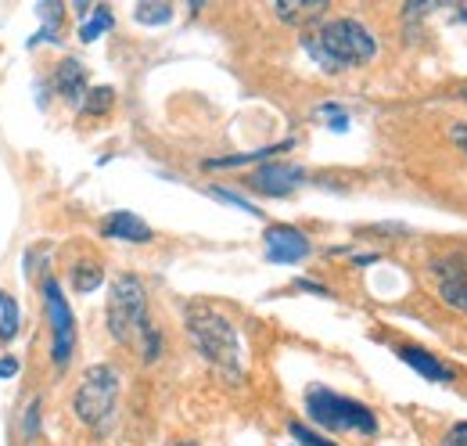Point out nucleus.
<instances>
[{"mask_svg": "<svg viewBox=\"0 0 467 446\" xmlns=\"http://www.w3.org/2000/svg\"><path fill=\"white\" fill-rule=\"evenodd\" d=\"M18 375V360L15 356H0V378H15Z\"/></svg>", "mask_w": 467, "mask_h": 446, "instance_id": "obj_26", "label": "nucleus"}, {"mask_svg": "<svg viewBox=\"0 0 467 446\" xmlns=\"http://www.w3.org/2000/svg\"><path fill=\"white\" fill-rule=\"evenodd\" d=\"M439 446H467V421L453 425V429L442 436V443H439Z\"/></svg>", "mask_w": 467, "mask_h": 446, "instance_id": "obj_25", "label": "nucleus"}, {"mask_svg": "<svg viewBox=\"0 0 467 446\" xmlns=\"http://www.w3.org/2000/svg\"><path fill=\"white\" fill-rule=\"evenodd\" d=\"M263 241H266V260L270 263H298V260L309 256V238L298 227H288V223L266 227Z\"/></svg>", "mask_w": 467, "mask_h": 446, "instance_id": "obj_8", "label": "nucleus"}, {"mask_svg": "<svg viewBox=\"0 0 467 446\" xmlns=\"http://www.w3.org/2000/svg\"><path fill=\"white\" fill-rule=\"evenodd\" d=\"M298 288H306V292H317V295H327V288H324V284H317V281H298Z\"/></svg>", "mask_w": 467, "mask_h": 446, "instance_id": "obj_28", "label": "nucleus"}, {"mask_svg": "<svg viewBox=\"0 0 467 446\" xmlns=\"http://www.w3.org/2000/svg\"><path fill=\"white\" fill-rule=\"evenodd\" d=\"M101 234H105V238H116V241H151V238H155L148 223L140 220V217H133V213H126V209L109 213V217L101 220Z\"/></svg>", "mask_w": 467, "mask_h": 446, "instance_id": "obj_10", "label": "nucleus"}, {"mask_svg": "<svg viewBox=\"0 0 467 446\" xmlns=\"http://www.w3.org/2000/svg\"><path fill=\"white\" fill-rule=\"evenodd\" d=\"M133 18H137L140 26H162V22L173 18V7H170V4H155V0H148V4H137Z\"/></svg>", "mask_w": 467, "mask_h": 446, "instance_id": "obj_16", "label": "nucleus"}, {"mask_svg": "<svg viewBox=\"0 0 467 446\" xmlns=\"http://www.w3.org/2000/svg\"><path fill=\"white\" fill-rule=\"evenodd\" d=\"M431 278L439 288V299L453 310L467 313V256L464 252H453V256H439L431 260Z\"/></svg>", "mask_w": 467, "mask_h": 446, "instance_id": "obj_7", "label": "nucleus"}, {"mask_svg": "<svg viewBox=\"0 0 467 446\" xmlns=\"http://www.w3.org/2000/svg\"><path fill=\"white\" fill-rule=\"evenodd\" d=\"M450 137L457 141V148L467 155V126H453V130H450Z\"/></svg>", "mask_w": 467, "mask_h": 446, "instance_id": "obj_27", "label": "nucleus"}, {"mask_svg": "<svg viewBox=\"0 0 467 446\" xmlns=\"http://www.w3.org/2000/svg\"><path fill=\"white\" fill-rule=\"evenodd\" d=\"M317 115H320V119H324L331 130H349V115L338 109V105H320V109H317Z\"/></svg>", "mask_w": 467, "mask_h": 446, "instance_id": "obj_21", "label": "nucleus"}, {"mask_svg": "<svg viewBox=\"0 0 467 446\" xmlns=\"http://www.w3.org/2000/svg\"><path fill=\"white\" fill-rule=\"evenodd\" d=\"M292 148V141H281V144H266V148H255V152H248V155H227V159H209L205 166L209 169H223V166H248V163H259V159H270V155H277V152H288Z\"/></svg>", "mask_w": 467, "mask_h": 446, "instance_id": "obj_14", "label": "nucleus"}, {"mask_svg": "<svg viewBox=\"0 0 467 446\" xmlns=\"http://www.w3.org/2000/svg\"><path fill=\"white\" fill-rule=\"evenodd\" d=\"M55 87H58L61 98H68V101L83 98L87 94V69H83V61L65 58L58 65V72H55Z\"/></svg>", "mask_w": 467, "mask_h": 446, "instance_id": "obj_13", "label": "nucleus"}, {"mask_svg": "<svg viewBox=\"0 0 467 446\" xmlns=\"http://www.w3.org/2000/svg\"><path fill=\"white\" fill-rule=\"evenodd\" d=\"M109 332L119 345L144 349V360L155 364L162 356V334L148 321V292L137 274H119L109 292Z\"/></svg>", "mask_w": 467, "mask_h": 446, "instance_id": "obj_1", "label": "nucleus"}, {"mask_svg": "<svg viewBox=\"0 0 467 446\" xmlns=\"http://www.w3.org/2000/svg\"><path fill=\"white\" fill-rule=\"evenodd\" d=\"M209 195H213V198H220V202H231V206H237V209H244V213H252V217H259V209H255V206H248L244 198H237L234 191H227V187H213Z\"/></svg>", "mask_w": 467, "mask_h": 446, "instance_id": "obj_24", "label": "nucleus"}, {"mask_svg": "<svg viewBox=\"0 0 467 446\" xmlns=\"http://www.w3.org/2000/svg\"><path fill=\"white\" fill-rule=\"evenodd\" d=\"M112 101H116L112 87H94V90H87V101L79 105V112L83 115H105V112L112 109Z\"/></svg>", "mask_w": 467, "mask_h": 446, "instance_id": "obj_17", "label": "nucleus"}, {"mask_svg": "<svg viewBox=\"0 0 467 446\" xmlns=\"http://www.w3.org/2000/svg\"><path fill=\"white\" fill-rule=\"evenodd\" d=\"M105 29H112V11H109V7H98V11H94V18L79 26V40H83V44H94Z\"/></svg>", "mask_w": 467, "mask_h": 446, "instance_id": "obj_18", "label": "nucleus"}, {"mask_svg": "<svg viewBox=\"0 0 467 446\" xmlns=\"http://www.w3.org/2000/svg\"><path fill=\"white\" fill-rule=\"evenodd\" d=\"M40 18H44V33H47V37H58V26H61V18H65V7L51 0V4H44V7H40Z\"/></svg>", "mask_w": 467, "mask_h": 446, "instance_id": "obj_20", "label": "nucleus"}, {"mask_svg": "<svg viewBox=\"0 0 467 446\" xmlns=\"http://www.w3.org/2000/svg\"><path fill=\"white\" fill-rule=\"evenodd\" d=\"M302 48L309 51V58L324 69V72H342V69H356L367 65L378 55V40L374 33L356 22V18H331L317 29H309L302 37Z\"/></svg>", "mask_w": 467, "mask_h": 446, "instance_id": "obj_2", "label": "nucleus"}, {"mask_svg": "<svg viewBox=\"0 0 467 446\" xmlns=\"http://www.w3.org/2000/svg\"><path fill=\"white\" fill-rule=\"evenodd\" d=\"M18 332V306L11 299L0 303V342H11Z\"/></svg>", "mask_w": 467, "mask_h": 446, "instance_id": "obj_19", "label": "nucleus"}, {"mask_svg": "<svg viewBox=\"0 0 467 446\" xmlns=\"http://www.w3.org/2000/svg\"><path fill=\"white\" fill-rule=\"evenodd\" d=\"M274 11L288 26H309L313 18H320L327 11V0H274Z\"/></svg>", "mask_w": 467, "mask_h": 446, "instance_id": "obj_12", "label": "nucleus"}, {"mask_svg": "<svg viewBox=\"0 0 467 446\" xmlns=\"http://www.w3.org/2000/svg\"><path fill=\"white\" fill-rule=\"evenodd\" d=\"M0 303H4V292H0Z\"/></svg>", "mask_w": 467, "mask_h": 446, "instance_id": "obj_30", "label": "nucleus"}, {"mask_svg": "<svg viewBox=\"0 0 467 446\" xmlns=\"http://www.w3.org/2000/svg\"><path fill=\"white\" fill-rule=\"evenodd\" d=\"M101 281H105V271H101V263H94V260H83V263H76L72 267V288L76 292H94V288H101Z\"/></svg>", "mask_w": 467, "mask_h": 446, "instance_id": "obj_15", "label": "nucleus"}, {"mask_svg": "<svg viewBox=\"0 0 467 446\" xmlns=\"http://www.w3.org/2000/svg\"><path fill=\"white\" fill-rule=\"evenodd\" d=\"M183 324H187L194 349L216 371H223L231 382H237L241 378V342H237V332H234L231 321L220 310L205 306V303H191L187 313H183Z\"/></svg>", "mask_w": 467, "mask_h": 446, "instance_id": "obj_3", "label": "nucleus"}, {"mask_svg": "<svg viewBox=\"0 0 467 446\" xmlns=\"http://www.w3.org/2000/svg\"><path fill=\"white\" fill-rule=\"evenodd\" d=\"M306 414L327 432H356V436L378 432V418L370 407H363L359 399H349L342 392L324 389V386L306 389Z\"/></svg>", "mask_w": 467, "mask_h": 446, "instance_id": "obj_4", "label": "nucleus"}, {"mask_svg": "<svg viewBox=\"0 0 467 446\" xmlns=\"http://www.w3.org/2000/svg\"><path fill=\"white\" fill-rule=\"evenodd\" d=\"M400 353V360H407L410 367L417 371V375H424L428 382H439V386H446L453 375H450V367L442 364V360H435L431 353H424V349H417V345H400L396 349Z\"/></svg>", "mask_w": 467, "mask_h": 446, "instance_id": "obj_11", "label": "nucleus"}, {"mask_svg": "<svg viewBox=\"0 0 467 446\" xmlns=\"http://www.w3.org/2000/svg\"><path fill=\"white\" fill-rule=\"evenodd\" d=\"M292 436H295V440H298L302 446H338V443H331V440H324V436H317L313 429L298 425V421H292Z\"/></svg>", "mask_w": 467, "mask_h": 446, "instance_id": "obj_22", "label": "nucleus"}, {"mask_svg": "<svg viewBox=\"0 0 467 446\" xmlns=\"http://www.w3.org/2000/svg\"><path fill=\"white\" fill-rule=\"evenodd\" d=\"M116 403H119V375L116 367L109 364H94L87 367L79 389L72 396V407H76V418L98 432L109 429L112 414H116Z\"/></svg>", "mask_w": 467, "mask_h": 446, "instance_id": "obj_5", "label": "nucleus"}, {"mask_svg": "<svg viewBox=\"0 0 467 446\" xmlns=\"http://www.w3.org/2000/svg\"><path fill=\"white\" fill-rule=\"evenodd\" d=\"M22 432H26V440H36V432H40V399H33V403L26 407V421H22Z\"/></svg>", "mask_w": 467, "mask_h": 446, "instance_id": "obj_23", "label": "nucleus"}, {"mask_svg": "<svg viewBox=\"0 0 467 446\" xmlns=\"http://www.w3.org/2000/svg\"><path fill=\"white\" fill-rule=\"evenodd\" d=\"M306 180V173L298 166H285V163H266L248 176V187H255L266 198H288L295 187Z\"/></svg>", "mask_w": 467, "mask_h": 446, "instance_id": "obj_9", "label": "nucleus"}, {"mask_svg": "<svg viewBox=\"0 0 467 446\" xmlns=\"http://www.w3.org/2000/svg\"><path fill=\"white\" fill-rule=\"evenodd\" d=\"M173 446H198V443H187V440H180V443H173Z\"/></svg>", "mask_w": 467, "mask_h": 446, "instance_id": "obj_29", "label": "nucleus"}, {"mask_svg": "<svg viewBox=\"0 0 467 446\" xmlns=\"http://www.w3.org/2000/svg\"><path fill=\"white\" fill-rule=\"evenodd\" d=\"M44 306H47V321H51V338H55V364L65 367L68 356H72V345H76V321H72V310L65 303V292L55 278H44Z\"/></svg>", "mask_w": 467, "mask_h": 446, "instance_id": "obj_6", "label": "nucleus"}]
</instances>
